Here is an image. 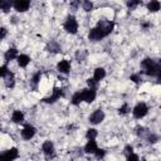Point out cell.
Returning <instances> with one entry per match:
<instances>
[{
	"label": "cell",
	"instance_id": "obj_40",
	"mask_svg": "<svg viewBox=\"0 0 161 161\" xmlns=\"http://www.w3.org/2000/svg\"><path fill=\"white\" fill-rule=\"evenodd\" d=\"M101 161H102V160H101Z\"/></svg>",
	"mask_w": 161,
	"mask_h": 161
},
{
	"label": "cell",
	"instance_id": "obj_4",
	"mask_svg": "<svg viewBox=\"0 0 161 161\" xmlns=\"http://www.w3.org/2000/svg\"><path fill=\"white\" fill-rule=\"evenodd\" d=\"M107 36V34L104 33V30L99 26V25H96L93 28H91V30L88 31V39L93 43L96 42H101L102 39H104Z\"/></svg>",
	"mask_w": 161,
	"mask_h": 161
},
{
	"label": "cell",
	"instance_id": "obj_33",
	"mask_svg": "<svg viewBox=\"0 0 161 161\" xmlns=\"http://www.w3.org/2000/svg\"><path fill=\"white\" fill-rule=\"evenodd\" d=\"M130 79H131L133 83H136V84H140V83L142 82V77H141V73H132V74L130 75Z\"/></svg>",
	"mask_w": 161,
	"mask_h": 161
},
{
	"label": "cell",
	"instance_id": "obj_16",
	"mask_svg": "<svg viewBox=\"0 0 161 161\" xmlns=\"http://www.w3.org/2000/svg\"><path fill=\"white\" fill-rule=\"evenodd\" d=\"M30 62H31V58L28 54H25V53H20L18 59H16V64L20 68H26L30 64Z\"/></svg>",
	"mask_w": 161,
	"mask_h": 161
},
{
	"label": "cell",
	"instance_id": "obj_2",
	"mask_svg": "<svg viewBox=\"0 0 161 161\" xmlns=\"http://www.w3.org/2000/svg\"><path fill=\"white\" fill-rule=\"evenodd\" d=\"M63 28L64 30L68 33V34H72V35H75L78 33V29H79V23L77 20V18L73 15V14H69L64 23H63Z\"/></svg>",
	"mask_w": 161,
	"mask_h": 161
},
{
	"label": "cell",
	"instance_id": "obj_3",
	"mask_svg": "<svg viewBox=\"0 0 161 161\" xmlns=\"http://www.w3.org/2000/svg\"><path fill=\"white\" fill-rule=\"evenodd\" d=\"M148 111H150V108H148L147 103H145V102H138V103H136V104L133 106V108H132L131 112H132L133 118H136V119H142L143 117L147 116Z\"/></svg>",
	"mask_w": 161,
	"mask_h": 161
},
{
	"label": "cell",
	"instance_id": "obj_26",
	"mask_svg": "<svg viewBox=\"0 0 161 161\" xmlns=\"http://www.w3.org/2000/svg\"><path fill=\"white\" fill-rule=\"evenodd\" d=\"M131 111H132V109H131V107L128 106V103L125 102V103H122L121 107L118 108V114H119V116H126V114H128Z\"/></svg>",
	"mask_w": 161,
	"mask_h": 161
},
{
	"label": "cell",
	"instance_id": "obj_7",
	"mask_svg": "<svg viewBox=\"0 0 161 161\" xmlns=\"http://www.w3.org/2000/svg\"><path fill=\"white\" fill-rule=\"evenodd\" d=\"M35 135H36V128L30 123H25L20 130V136L24 141H30L31 138H34Z\"/></svg>",
	"mask_w": 161,
	"mask_h": 161
},
{
	"label": "cell",
	"instance_id": "obj_31",
	"mask_svg": "<svg viewBox=\"0 0 161 161\" xmlns=\"http://www.w3.org/2000/svg\"><path fill=\"white\" fill-rule=\"evenodd\" d=\"M87 87L92 88V89H98V82L92 77V78H87Z\"/></svg>",
	"mask_w": 161,
	"mask_h": 161
},
{
	"label": "cell",
	"instance_id": "obj_37",
	"mask_svg": "<svg viewBox=\"0 0 161 161\" xmlns=\"http://www.w3.org/2000/svg\"><path fill=\"white\" fill-rule=\"evenodd\" d=\"M133 152V146H131V145H126L125 147H123V153L127 156V155H130V153H132Z\"/></svg>",
	"mask_w": 161,
	"mask_h": 161
},
{
	"label": "cell",
	"instance_id": "obj_32",
	"mask_svg": "<svg viewBox=\"0 0 161 161\" xmlns=\"http://www.w3.org/2000/svg\"><path fill=\"white\" fill-rule=\"evenodd\" d=\"M9 72H10V68L8 67V64H6V63H4V64L0 67V75H1V78L4 79V78L9 74Z\"/></svg>",
	"mask_w": 161,
	"mask_h": 161
},
{
	"label": "cell",
	"instance_id": "obj_14",
	"mask_svg": "<svg viewBox=\"0 0 161 161\" xmlns=\"http://www.w3.org/2000/svg\"><path fill=\"white\" fill-rule=\"evenodd\" d=\"M10 119H11V122L15 123V125H21V123H24V121H25V114H24V112L20 111V109H14L13 113H11V116H10Z\"/></svg>",
	"mask_w": 161,
	"mask_h": 161
},
{
	"label": "cell",
	"instance_id": "obj_19",
	"mask_svg": "<svg viewBox=\"0 0 161 161\" xmlns=\"http://www.w3.org/2000/svg\"><path fill=\"white\" fill-rule=\"evenodd\" d=\"M47 50H48L49 53L57 54V53H60V52H62V47H60V44H59L58 42L50 40V42L48 43V45H47Z\"/></svg>",
	"mask_w": 161,
	"mask_h": 161
},
{
	"label": "cell",
	"instance_id": "obj_38",
	"mask_svg": "<svg viewBox=\"0 0 161 161\" xmlns=\"http://www.w3.org/2000/svg\"><path fill=\"white\" fill-rule=\"evenodd\" d=\"M151 26H152V24H151L150 21H143V23H141V28H142L143 30H148Z\"/></svg>",
	"mask_w": 161,
	"mask_h": 161
},
{
	"label": "cell",
	"instance_id": "obj_5",
	"mask_svg": "<svg viewBox=\"0 0 161 161\" xmlns=\"http://www.w3.org/2000/svg\"><path fill=\"white\" fill-rule=\"evenodd\" d=\"M63 97H64V91H63V88H60V87H54L53 91H52V94H50L49 97L43 98L42 102H44V103H47V104H53V103H55L57 101H59L60 98H63Z\"/></svg>",
	"mask_w": 161,
	"mask_h": 161
},
{
	"label": "cell",
	"instance_id": "obj_28",
	"mask_svg": "<svg viewBox=\"0 0 161 161\" xmlns=\"http://www.w3.org/2000/svg\"><path fill=\"white\" fill-rule=\"evenodd\" d=\"M80 6H82V9H83L86 13H89V11L93 10V3H92V1H88V0L82 1V3H80Z\"/></svg>",
	"mask_w": 161,
	"mask_h": 161
},
{
	"label": "cell",
	"instance_id": "obj_34",
	"mask_svg": "<svg viewBox=\"0 0 161 161\" xmlns=\"http://www.w3.org/2000/svg\"><path fill=\"white\" fill-rule=\"evenodd\" d=\"M93 156H94L97 160H99V161H101V160H103V158H104V156H106V150H104V148H99V147H98V150L96 151V153H94Z\"/></svg>",
	"mask_w": 161,
	"mask_h": 161
},
{
	"label": "cell",
	"instance_id": "obj_8",
	"mask_svg": "<svg viewBox=\"0 0 161 161\" xmlns=\"http://www.w3.org/2000/svg\"><path fill=\"white\" fill-rule=\"evenodd\" d=\"M19 156H20L19 150L16 147H10L1 152L0 161H15L16 158H19Z\"/></svg>",
	"mask_w": 161,
	"mask_h": 161
},
{
	"label": "cell",
	"instance_id": "obj_11",
	"mask_svg": "<svg viewBox=\"0 0 161 161\" xmlns=\"http://www.w3.org/2000/svg\"><path fill=\"white\" fill-rule=\"evenodd\" d=\"M30 8V1L29 0H15L13 1V9L16 13H25Z\"/></svg>",
	"mask_w": 161,
	"mask_h": 161
},
{
	"label": "cell",
	"instance_id": "obj_6",
	"mask_svg": "<svg viewBox=\"0 0 161 161\" xmlns=\"http://www.w3.org/2000/svg\"><path fill=\"white\" fill-rule=\"evenodd\" d=\"M42 152H43V155L45 156V158H48V160L54 158V157H55V146H54L53 141L45 140V141L42 143Z\"/></svg>",
	"mask_w": 161,
	"mask_h": 161
},
{
	"label": "cell",
	"instance_id": "obj_27",
	"mask_svg": "<svg viewBox=\"0 0 161 161\" xmlns=\"http://www.w3.org/2000/svg\"><path fill=\"white\" fill-rule=\"evenodd\" d=\"M87 55H88V53H87V50L86 49H79V50H77V53H75V59L80 63V62H84V59L87 58Z\"/></svg>",
	"mask_w": 161,
	"mask_h": 161
},
{
	"label": "cell",
	"instance_id": "obj_1",
	"mask_svg": "<svg viewBox=\"0 0 161 161\" xmlns=\"http://www.w3.org/2000/svg\"><path fill=\"white\" fill-rule=\"evenodd\" d=\"M140 68L143 74L148 77H158L161 74V58L153 59V58H143L140 63Z\"/></svg>",
	"mask_w": 161,
	"mask_h": 161
},
{
	"label": "cell",
	"instance_id": "obj_10",
	"mask_svg": "<svg viewBox=\"0 0 161 161\" xmlns=\"http://www.w3.org/2000/svg\"><path fill=\"white\" fill-rule=\"evenodd\" d=\"M80 94H82L83 102H86V103L91 104L92 102H94V99H96V97H97V91L87 87V88L80 89Z\"/></svg>",
	"mask_w": 161,
	"mask_h": 161
},
{
	"label": "cell",
	"instance_id": "obj_29",
	"mask_svg": "<svg viewBox=\"0 0 161 161\" xmlns=\"http://www.w3.org/2000/svg\"><path fill=\"white\" fill-rule=\"evenodd\" d=\"M145 138H146V141H147L148 143H156V142L158 141V136H157L156 133H152V132H148Z\"/></svg>",
	"mask_w": 161,
	"mask_h": 161
},
{
	"label": "cell",
	"instance_id": "obj_17",
	"mask_svg": "<svg viewBox=\"0 0 161 161\" xmlns=\"http://www.w3.org/2000/svg\"><path fill=\"white\" fill-rule=\"evenodd\" d=\"M106 75H107V72H106V69L103 68V67H97L94 70H93V78L99 83L101 80H103L104 78H106Z\"/></svg>",
	"mask_w": 161,
	"mask_h": 161
},
{
	"label": "cell",
	"instance_id": "obj_35",
	"mask_svg": "<svg viewBox=\"0 0 161 161\" xmlns=\"http://www.w3.org/2000/svg\"><path fill=\"white\" fill-rule=\"evenodd\" d=\"M126 161H140V156L136 152H132L126 156Z\"/></svg>",
	"mask_w": 161,
	"mask_h": 161
},
{
	"label": "cell",
	"instance_id": "obj_30",
	"mask_svg": "<svg viewBox=\"0 0 161 161\" xmlns=\"http://www.w3.org/2000/svg\"><path fill=\"white\" fill-rule=\"evenodd\" d=\"M138 5H142V1H138V0H131V1H127V3H126V6H127L130 10H135Z\"/></svg>",
	"mask_w": 161,
	"mask_h": 161
},
{
	"label": "cell",
	"instance_id": "obj_23",
	"mask_svg": "<svg viewBox=\"0 0 161 161\" xmlns=\"http://www.w3.org/2000/svg\"><path fill=\"white\" fill-rule=\"evenodd\" d=\"M135 133H136L137 137H146L147 133H148V130H147L146 127L141 126V125H137V126L135 127Z\"/></svg>",
	"mask_w": 161,
	"mask_h": 161
},
{
	"label": "cell",
	"instance_id": "obj_9",
	"mask_svg": "<svg viewBox=\"0 0 161 161\" xmlns=\"http://www.w3.org/2000/svg\"><path fill=\"white\" fill-rule=\"evenodd\" d=\"M104 118H106L104 111L101 109V108H98V109L93 111V112L88 116V122H89L91 125H99V123H102V122L104 121Z\"/></svg>",
	"mask_w": 161,
	"mask_h": 161
},
{
	"label": "cell",
	"instance_id": "obj_13",
	"mask_svg": "<svg viewBox=\"0 0 161 161\" xmlns=\"http://www.w3.org/2000/svg\"><path fill=\"white\" fill-rule=\"evenodd\" d=\"M70 69H72V65H70V62L68 59H62L57 63V70L60 73V74H69L70 73Z\"/></svg>",
	"mask_w": 161,
	"mask_h": 161
},
{
	"label": "cell",
	"instance_id": "obj_22",
	"mask_svg": "<svg viewBox=\"0 0 161 161\" xmlns=\"http://www.w3.org/2000/svg\"><path fill=\"white\" fill-rule=\"evenodd\" d=\"M83 102V98H82V94H80V91H77L72 94V98H70V104L73 106H79L80 103Z\"/></svg>",
	"mask_w": 161,
	"mask_h": 161
},
{
	"label": "cell",
	"instance_id": "obj_39",
	"mask_svg": "<svg viewBox=\"0 0 161 161\" xmlns=\"http://www.w3.org/2000/svg\"><path fill=\"white\" fill-rule=\"evenodd\" d=\"M156 79H157V83H160V84H161V74H160V75H158Z\"/></svg>",
	"mask_w": 161,
	"mask_h": 161
},
{
	"label": "cell",
	"instance_id": "obj_15",
	"mask_svg": "<svg viewBox=\"0 0 161 161\" xmlns=\"http://www.w3.org/2000/svg\"><path fill=\"white\" fill-rule=\"evenodd\" d=\"M97 150H98V145L96 140H88L83 147V152L87 155H94Z\"/></svg>",
	"mask_w": 161,
	"mask_h": 161
},
{
	"label": "cell",
	"instance_id": "obj_20",
	"mask_svg": "<svg viewBox=\"0 0 161 161\" xmlns=\"http://www.w3.org/2000/svg\"><path fill=\"white\" fill-rule=\"evenodd\" d=\"M146 8L150 13H157L158 10H161V3L157 0H151L146 4Z\"/></svg>",
	"mask_w": 161,
	"mask_h": 161
},
{
	"label": "cell",
	"instance_id": "obj_18",
	"mask_svg": "<svg viewBox=\"0 0 161 161\" xmlns=\"http://www.w3.org/2000/svg\"><path fill=\"white\" fill-rule=\"evenodd\" d=\"M3 80H4V84H5V87H6V88L13 89V88L15 87V73L10 70V72H9V74H8Z\"/></svg>",
	"mask_w": 161,
	"mask_h": 161
},
{
	"label": "cell",
	"instance_id": "obj_24",
	"mask_svg": "<svg viewBox=\"0 0 161 161\" xmlns=\"http://www.w3.org/2000/svg\"><path fill=\"white\" fill-rule=\"evenodd\" d=\"M97 136H98V131L94 127H91V128H88L86 131V138L87 140H96Z\"/></svg>",
	"mask_w": 161,
	"mask_h": 161
},
{
	"label": "cell",
	"instance_id": "obj_25",
	"mask_svg": "<svg viewBox=\"0 0 161 161\" xmlns=\"http://www.w3.org/2000/svg\"><path fill=\"white\" fill-rule=\"evenodd\" d=\"M10 9H13V3H11V1H6V0H4V1L0 3V10H1L3 13L8 14V13L10 11Z\"/></svg>",
	"mask_w": 161,
	"mask_h": 161
},
{
	"label": "cell",
	"instance_id": "obj_21",
	"mask_svg": "<svg viewBox=\"0 0 161 161\" xmlns=\"http://www.w3.org/2000/svg\"><path fill=\"white\" fill-rule=\"evenodd\" d=\"M40 78H42V72H35L33 75H31V78H30V87L35 91V89H38V86H39V83H40Z\"/></svg>",
	"mask_w": 161,
	"mask_h": 161
},
{
	"label": "cell",
	"instance_id": "obj_36",
	"mask_svg": "<svg viewBox=\"0 0 161 161\" xmlns=\"http://www.w3.org/2000/svg\"><path fill=\"white\" fill-rule=\"evenodd\" d=\"M8 35V29L5 26H1L0 28V40H4Z\"/></svg>",
	"mask_w": 161,
	"mask_h": 161
},
{
	"label": "cell",
	"instance_id": "obj_12",
	"mask_svg": "<svg viewBox=\"0 0 161 161\" xmlns=\"http://www.w3.org/2000/svg\"><path fill=\"white\" fill-rule=\"evenodd\" d=\"M19 50L15 48V47H10L8 50H5V53H4V62L6 63V64H9L11 60H16L18 59V57H19Z\"/></svg>",
	"mask_w": 161,
	"mask_h": 161
}]
</instances>
